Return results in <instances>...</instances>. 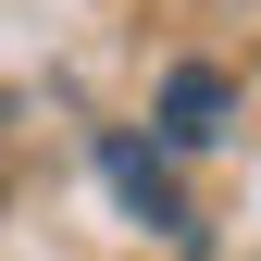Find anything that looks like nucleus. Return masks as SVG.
Returning a JSON list of instances; mask_svg holds the SVG:
<instances>
[{
    "label": "nucleus",
    "mask_w": 261,
    "mask_h": 261,
    "mask_svg": "<svg viewBox=\"0 0 261 261\" xmlns=\"http://www.w3.org/2000/svg\"><path fill=\"white\" fill-rule=\"evenodd\" d=\"M100 174H112V199L137 212V224H162L174 249H199V237H212V224H199V199L174 187V162H162L149 137H124V124H112V137H100Z\"/></svg>",
    "instance_id": "1"
},
{
    "label": "nucleus",
    "mask_w": 261,
    "mask_h": 261,
    "mask_svg": "<svg viewBox=\"0 0 261 261\" xmlns=\"http://www.w3.org/2000/svg\"><path fill=\"white\" fill-rule=\"evenodd\" d=\"M224 112H237V100H224L212 62H174V75H162V149H212Z\"/></svg>",
    "instance_id": "2"
}]
</instances>
